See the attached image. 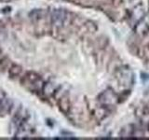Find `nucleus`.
I'll return each instance as SVG.
<instances>
[{"label":"nucleus","mask_w":149,"mask_h":140,"mask_svg":"<svg viewBox=\"0 0 149 140\" xmlns=\"http://www.w3.org/2000/svg\"><path fill=\"white\" fill-rule=\"evenodd\" d=\"M12 101L9 100L8 98H4V99H0V114L6 115L10 112L12 108Z\"/></svg>","instance_id":"obj_1"},{"label":"nucleus","mask_w":149,"mask_h":140,"mask_svg":"<svg viewBox=\"0 0 149 140\" xmlns=\"http://www.w3.org/2000/svg\"><path fill=\"white\" fill-rule=\"evenodd\" d=\"M0 52H1V49H0Z\"/></svg>","instance_id":"obj_2"}]
</instances>
